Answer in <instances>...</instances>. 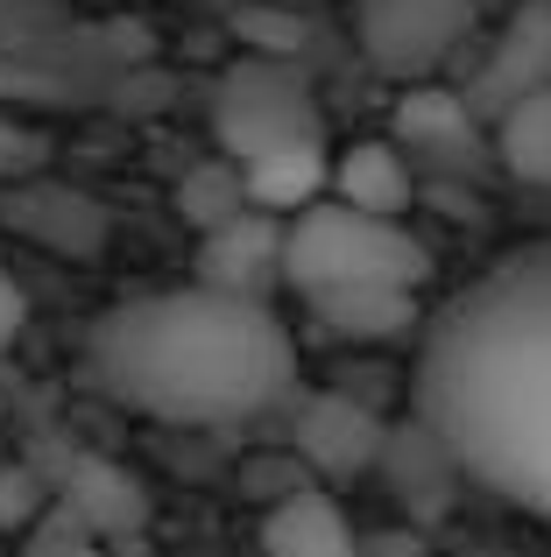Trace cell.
I'll list each match as a JSON object with an SVG mask.
<instances>
[{
	"instance_id": "13",
	"label": "cell",
	"mask_w": 551,
	"mask_h": 557,
	"mask_svg": "<svg viewBox=\"0 0 551 557\" xmlns=\"http://www.w3.org/2000/svg\"><path fill=\"white\" fill-rule=\"evenodd\" d=\"M14 557H113V550H107V530H99V522H85L78 508L57 494L50 516L22 536V550H14Z\"/></svg>"
},
{
	"instance_id": "8",
	"label": "cell",
	"mask_w": 551,
	"mask_h": 557,
	"mask_svg": "<svg viewBox=\"0 0 551 557\" xmlns=\"http://www.w3.org/2000/svg\"><path fill=\"white\" fill-rule=\"evenodd\" d=\"M297 451L318 473H368L389 451V431L354 395H311V403L297 409Z\"/></svg>"
},
{
	"instance_id": "4",
	"label": "cell",
	"mask_w": 551,
	"mask_h": 557,
	"mask_svg": "<svg viewBox=\"0 0 551 557\" xmlns=\"http://www.w3.org/2000/svg\"><path fill=\"white\" fill-rule=\"evenodd\" d=\"M212 135H220V156L262 163V156H276V149L326 141V121H318V99H311V85H304V71H290V64H241V71L220 78Z\"/></svg>"
},
{
	"instance_id": "12",
	"label": "cell",
	"mask_w": 551,
	"mask_h": 557,
	"mask_svg": "<svg viewBox=\"0 0 551 557\" xmlns=\"http://www.w3.org/2000/svg\"><path fill=\"white\" fill-rule=\"evenodd\" d=\"M488 135H495V156H502V170H510L516 184L551 190V85L524 92Z\"/></svg>"
},
{
	"instance_id": "18",
	"label": "cell",
	"mask_w": 551,
	"mask_h": 557,
	"mask_svg": "<svg viewBox=\"0 0 551 557\" xmlns=\"http://www.w3.org/2000/svg\"><path fill=\"white\" fill-rule=\"evenodd\" d=\"M0 8H8V0H0Z\"/></svg>"
},
{
	"instance_id": "1",
	"label": "cell",
	"mask_w": 551,
	"mask_h": 557,
	"mask_svg": "<svg viewBox=\"0 0 551 557\" xmlns=\"http://www.w3.org/2000/svg\"><path fill=\"white\" fill-rule=\"evenodd\" d=\"M411 395L460 473L551 522V240L510 247L425 318Z\"/></svg>"
},
{
	"instance_id": "5",
	"label": "cell",
	"mask_w": 551,
	"mask_h": 557,
	"mask_svg": "<svg viewBox=\"0 0 551 557\" xmlns=\"http://www.w3.org/2000/svg\"><path fill=\"white\" fill-rule=\"evenodd\" d=\"M474 28H481L474 0H354L360 57L396 85H425L445 64H460Z\"/></svg>"
},
{
	"instance_id": "11",
	"label": "cell",
	"mask_w": 551,
	"mask_h": 557,
	"mask_svg": "<svg viewBox=\"0 0 551 557\" xmlns=\"http://www.w3.org/2000/svg\"><path fill=\"white\" fill-rule=\"evenodd\" d=\"M304 311L318 318L326 339L382 346V339H403L417 325V289H332V297H311Z\"/></svg>"
},
{
	"instance_id": "17",
	"label": "cell",
	"mask_w": 551,
	"mask_h": 557,
	"mask_svg": "<svg viewBox=\"0 0 551 557\" xmlns=\"http://www.w3.org/2000/svg\"><path fill=\"white\" fill-rule=\"evenodd\" d=\"M22 318H28V297L14 289V275L0 269V354L14 346V332H22Z\"/></svg>"
},
{
	"instance_id": "15",
	"label": "cell",
	"mask_w": 551,
	"mask_h": 557,
	"mask_svg": "<svg viewBox=\"0 0 551 557\" xmlns=\"http://www.w3.org/2000/svg\"><path fill=\"white\" fill-rule=\"evenodd\" d=\"M50 502L57 494L42 487L36 466H0V536H14V530L28 536L42 516H50Z\"/></svg>"
},
{
	"instance_id": "7",
	"label": "cell",
	"mask_w": 551,
	"mask_h": 557,
	"mask_svg": "<svg viewBox=\"0 0 551 557\" xmlns=\"http://www.w3.org/2000/svg\"><path fill=\"white\" fill-rule=\"evenodd\" d=\"M283 247H290V219L269 212V205H248V212L206 226V240H198V283L269 297L283 283Z\"/></svg>"
},
{
	"instance_id": "2",
	"label": "cell",
	"mask_w": 551,
	"mask_h": 557,
	"mask_svg": "<svg viewBox=\"0 0 551 557\" xmlns=\"http://www.w3.org/2000/svg\"><path fill=\"white\" fill-rule=\"evenodd\" d=\"M93 381L156 423H255L290 403L297 346L269 297L156 289L93 325Z\"/></svg>"
},
{
	"instance_id": "10",
	"label": "cell",
	"mask_w": 551,
	"mask_h": 557,
	"mask_svg": "<svg viewBox=\"0 0 551 557\" xmlns=\"http://www.w3.org/2000/svg\"><path fill=\"white\" fill-rule=\"evenodd\" d=\"M332 198L403 219V212H411V198H417V170H411V156H403V141L375 135V141L340 149V156H332Z\"/></svg>"
},
{
	"instance_id": "14",
	"label": "cell",
	"mask_w": 551,
	"mask_h": 557,
	"mask_svg": "<svg viewBox=\"0 0 551 557\" xmlns=\"http://www.w3.org/2000/svg\"><path fill=\"white\" fill-rule=\"evenodd\" d=\"M64 502L78 508L85 522H99V530H127V522H142V487L121 473H107V466H85V480H71Z\"/></svg>"
},
{
	"instance_id": "6",
	"label": "cell",
	"mask_w": 551,
	"mask_h": 557,
	"mask_svg": "<svg viewBox=\"0 0 551 557\" xmlns=\"http://www.w3.org/2000/svg\"><path fill=\"white\" fill-rule=\"evenodd\" d=\"M538 85H551V0H524V8L495 28V42L474 57V71H467L460 92H467V107L495 127L502 113H510L524 92H538Z\"/></svg>"
},
{
	"instance_id": "3",
	"label": "cell",
	"mask_w": 551,
	"mask_h": 557,
	"mask_svg": "<svg viewBox=\"0 0 551 557\" xmlns=\"http://www.w3.org/2000/svg\"><path fill=\"white\" fill-rule=\"evenodd\" d=\"M431 247L417 240L403 219L368 212L346 198H311L290 212V247H283V283L304 304L332 297V289H425Z\"/></svg>"
},
{
	"instance_id": "9",
	"label": "cell",
	"mask_w": 551,
	"mask_h": 557,
	"mask_svg": "<svg viewBox=\"0 0 551 557\" xmlns=\"http://www.w3.org/2000/svg\"><path fill=\"white\" fill-rule=\"evenodd\" d=\"M262 557H360V536L326 487H297L262 516Z\"/></svg>"
},
{
	"instance_id": "16",
	"label": "cell",
	"mask_w": 551,
	"mask_h": 557,
	"mask_svg": "<svg viewBox=\"0 0 551 557\" xmlns=\"http://www.w3.org/2000/svg\"><path fill=\"white\" fill-rule=\"evenodd\" d=\"M36 163V135L28 127H14V113H0V177H14V170Z\"/></svg>"
}]
</instances>
